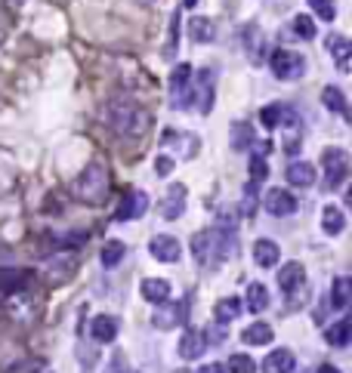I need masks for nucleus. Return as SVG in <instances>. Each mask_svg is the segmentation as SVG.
Instances as JSON below:
<instances>
[{"instance_id": "nucleus-21", "label": "nucleus", "mask_w": 352, "mask_h": 373, "mask_svg": "<svg viewBox=\"0 0 352 373\" xmlns=\"http://www.w3.org/2000/svg\"><path fill=\"white\" fill-rule=\"evenodd\" d=\"M31 281V272H25V268H0V290L4 293H16L28 287Z\"/></svg>"}, {"instance_id": "nucleus-13", "label": "nucleus", "mask_w": 352, "mask_h": 373, "mask_svg": "<svg viewBox=\"0 0 352 373\" xmlns=\"http://www.w3.org/2000/svg\"><path fill=\"white\" fill-rule=\"evenodd\" d=\"M185 185L180 182H173L170 189H167V198H164V207H161V216L164 219H180L182 216V210H185Z\"/></svg>"}, {"instance_id": "nucleus-19", "label": "nucleus", "mask_w": 352, "mask_h": 373, "mask_svg": "<svg viewBox=\"0 0 352 373\" xmlns=\"http://www.w3.org/2000/svg\"><path fill=\"white\" fill-rule=\"evenodd\" d=\"M321 228H324V235H331V238L343 235V228H346V216H343V210L337 207V204H328V207L321 210Z\"/></svg>"}, {"instance_id": "nucleus-37", "label": "nucleus", "mask_w": 352, "mask_h": 373, "mask_svg": "<svg viewBox=\"0 0 352 373\" xmlns=\"http://www.w3.org/2000/svg\"><path fill=\"white\" fill-rule=\"evenodd\" d=\"M176 43H180V13L170 16V34H167V46H164L167 59H173L176 56Z\"/></svg>"}, {"instance_id": "nucleus-41", "label": "nucleus", "mask_w": 352, "mask_h": 373, "mask_svg": "<svg viewBox=\"0 0 352 373\" xmlns=\"http://www.w3.org/2000/svg\"><path fill=\"white\" fill-rule=\"evenodd\" d=\"M170 170H173V157L161 154V157H157V161H155V173H157V176H167Z\"/></svg>"}, {"instance_id": "nucleus-40", "label": "nucleus", "mask_w": 352, "mask_h": 373, "mask_svg": "<svg viewBox=\"0 0 352 373\" xmlns=\"http://www.w3.org/2000/svg\"><path fill=\"white\" fill-rule=\"evenodd\" d=\"M235 222H238V210H235V207H222V210H219V226H217V228L235 231Z\"/></svg>"}, {"instance_id": "nucleus-22", "label": "nucleus", "mask_w": 352, "mask_h": 373, "mask_svg": "<svg viewBox=\"0 0 352 373\" xmlns=\"http://www.w3.org/2000/svg\"><path fill=\"white\" fill-rule=\"evenodd\" d=\"M287 182L296 185V189H309L315 182V167L309 161H294L287 167Z\"/></svg>"}, {"instance_id": "nucleus-30", "label": "nucleus", "mask_w": 352, "mask_h": 373, "mask_svg": "<svg viewBox=\"0 0 352 373\" xmlns=\"http://www.w3.org/2000/svg\"><path fill=\"white\" fill-rule=\"evenodd\" d=\"M244 300H247V309L254 312V315H259V312H266L269 309V290L263 284H247V293H244Z\"/></svg>"}, {"instance_id": "nucleus-9", "label": "nucleus", "mask_w": 352, "mask_h": 373, "mask_svg": "<svg viewBox=\"0 0 352 373\" xmlns=\"http://www.w3.org/2000/svg\"><path fill=\"white\" fill-rule=\"evenodd\" d=\"M148 250H152V256L157 259V263H167V266L180 263V256H182L180 241L170 238V235H155L152 244H148Z\"/></svg>"}, {"instance_id": "nucleus-31", "label": "nucleus", "mask_w": 352, "mask_h": 373, "mask_svg": "<svg viewBox=\"0 0 352 373\" xmlns=\"http://www.w3.org/2000/svg\"><path fill=\"white\" fill-rule=\"evenodd\" d=\"M124 256H127L124 241H105V247H102V253H99V259H102V266H105V268L120 266V259H124Z\"/></svg>"}, {"instance_id": "nucleus-42", "label": "nucleus", "mask_w": 352, "mask_h": 373, "mask_svg": "<svg viewBox=\"0 0 352 373\" xmlns=\"http://www.w3.org/2000/svg\"><path fill=\"white\" fill-rule=\"evenodd\" d=\"M105 373H127V361H124V355H115V358H111V364H108Z\"/></svg>"}, {"instance_id": "nucleus-46", "label": "nucleus", "mask_w": 352, "mask_h": 373, "mask_svg": "<svg viewBox=\"0 0 352 373\" xmlns=\"http://www.w3.org/2000/svg\"><path fill=\"white\" fill-rule=\"evenodd\" d=\"M195 4H198V0H182V6H195Z\"/></svg>"}, {"instance_id": "nucleus-24", "label": "nucleus", "mask_w": 352, "mask_h": 373, "mask_svg": "<svg viewBox=\"0 0 352 373\" xmlns=\"http://www.w3.org/2000/svg\"><path fill=\"white\" fill-rule=\"evenodd\" d=\"M349 303H352V278H346V275L333 278V284H331V305L340 312V309H346Z\"/></svg>"}, {"instance_id": "nucleus-11", "label": "nucleus", "mask_w": 352, "mask_h": 373, "mask_svg": "<svg viewBox=\"0 0 352 373\" xmlns=\"http://www.w3.org/2000/svg\"><path fill=\"white\" fill-rule=\"evenodd\" d=\"M145 210H148V194L133 189V191H127V194H124L120 207L115 210V219H120V222H127V219H139Z\"/></svg>"}, {"instance_id": "nucleus-15", "label": "nucleus", "mask_w": 352, "mask_h": 373, "mask_svg": "<svg viewBox=\"0 0 352 373\" xmlns=\"http://www.w3.org/2000/svg\"><path fill=\"white\" fill-rule=\"evenodd\" d=\"M207 349V337L198 330H185L182 337H180V355L185 361H195V358H201V352Z\"/></svg>"}, {"instance_id": "nucleus-45", "label": "nucleus", "mask_w": 352, "mask_h": 373, "mask_svg": "<svg viewBox=\"0 0 352 373\" xmlns=\"http://www.w3.org/2000/svg\"><path fill=\"white\" fill-rule=\"evenodd\" d=\"M4 34H6V25H4V19H0V41H4Z\"/></svg>"}, {"instance_id": "nucleus-5", "label": "nucleus", "mask_w": 352, "mask_h": 373, "mask_svg": "<svg viewBox=\"0 0 352 373\" xmlns=\"http://www.w3.org/2000/svg\"><path fill=\"white\" fill-rule=\"evenodd\" d=\"M269 71H272L278 80H296V78H303V71H306V59L294 50H275L269 56Z\"/></svg>"}, {"instance_id": "nucleus-1", "label": "nucleus", "mask_w": 352, "mask_h": 373, "mask_svg": "<svg viewBox=\"0 0 352 373\" xmlns=\"http://www.w3.org/2000/svg\"><path fill=\"white\" fill-rule=\"evenodd\" d=\"M102 120L120 136H143L152 127V117L143 105H136L133 99H108L102 108Z\"/></svg>"}, {"instance_id": "nucleus-16", "label": "nucleus", "mask_w": 352, "mask_h": 373, "mask_svg": "<svg viewBox=\"0 0 352 373\" xmlns=\"http://www.w3.org/2000/svg\"><path fill=\"white\" fill-rule=\"evenodd\" d=\"M294 367H296V358L291 349L269 352V358L263 361V373H294Z\"/></svg>"}, {"instance_id": "nucleus-38", "label": "nucleus", "mask_w": 352, "mask_h": 373, "mask_svg": "<svg viewBox=\"0 0 352 373\" xmlns=\"http://www.w3.org/2000/svg\"><path fill=\"white\" fill-rule=\"evenodd\" d=\"M250 179L254 182H263L266 176H269V167H266V157L263 154H250Z\"/></svg>"}, {"instance_id": "nucleus-12", "label": "nucleus", "mask_w": 352, "mask_h": 373, "mask_svg": "<svg viewBox=\"0 0 352 373\" xmlns=\"http://www.w3.org/2000/svg\"><path fill=\"white\" fill-rule=\"evenodd\" d=\"M303 284H306L303 263H284L281 268H278V287H281L284 293H296Z\"/></svg>"}, {"instance_id": "nucleus-23", "label": "nucleus", "mask_w": 352, "mask_h": 373, "mask_svg": "<svg viewBox=\"0 0 352 373\" xmlns=\"http://www.w3.org/2000/svg\"><path fill=\"white\" fill-rule=\"evenodd\" d=\"M328 53L333 56V62H337L340 71H349V56H352V46L343 34H331L328 37Z\"/></svg>"}, {"instance_id": "nucleus-3", "label": "nucleus", "mask_w": 352, "mask_h": 373, "mask_svg": "<svg viewBox=\"0 0 352 373\" xmlns=\"http://www.w3.org/2000/svg\"><path fill=\"white\" fill-rule=\"evenodd\" d=\"M108 189H111V182H108V167L102 164V161H90V164L81 170L78 179H74V194H78L83 204H93V207L105 201Z\"/></svg>"}, {"instance_id": "nucleus-20", "label": "nucleus", "mask_w": 352, "mask_h": 373, "mask_svg": "<svg viewBox=\"0 0 352 373\" xmlns=\"http://www.w3.org/2000/svg\"><path fill=\"white\" fill-rule=\"evenodd\" d=\"M278 256H281V247H278L275 241L263 238V241H257V244H254V259H257L259 268H272V266H278Z\"/></svg>"}, {"instance_id": "nucleus-25", "label": "nucleus", "mask_w": 352, "mask_h": 373, "mask_svg": "<svg viewBox=\"0 0 352 373\" xmlns=\"http://www.w3.org/2000/svg\"><path fill=\"white\" fill-rule=\"evenodd\" d=\"M272 327H269L266 321H254L250 327H244V333H241V340L247 342V346H269L272 342Z\"/></svg>"}, {"instance_id": "nucleus-2", "label": "nucleus", "mask_w": 352, "mask_h": 373, "mask_svg": "<svg viewBox=\"0 0 352 373\" xmlns=\"http://www.w3.org/2000/svg\"><path fill=\"white\" fill-rule=\"evenodd\" d=\"M235 250V238L226 228H204L192 238V253L198 259V266L217 268L219 263H226Z\"/></svg>"}, {"instance_id": "nucleus-34", "label": "nucleus", "mask_w": 352, "mask_h": 373, "mask_svg": "<svg viewBox=\"0 0 352 373\" xmlns=\"http://www.w3.org/2000/svg\"><path fill=\"white\" fill-rule=\"evenodd\" d=\"M222 367H226V373H257L254 358H250V355H241V352H238V355H232L229 364H222Z\"/></svg>"}, {"instance_id": "nucleus-32", "label": "nucleus", "mask_w": 352, "mask_h": 373, "mask_svg": "<svg viewBox=\"0 0 352 373\" xmlns=\"http://www.w3.org/2000/svg\"><path fill=\"white\" fill-rule=\"evenodd\" d=\"M321 105L333 111V115H346V96L337 87H324L321 90Z\"/></svg>"}, {"instance_id": "nucleus-29", "label": "nucleus", "mask_w": 352, "mask_h": 373, "mask_svg": "<svg viewBox=\"0 0 352 373\" xmlns=\"http://www.w3.org/2000/svg\"><path fill=\"white\" fill-rule=\"evenodd\" d=\"M324 340L331 342V346H337V349H343V346H349V340H352V321H337V324H331L328 330H324Z\"/></svg>"}, {"instance_id": "nucleus-35", "label": "nucleus", "mask_w": 352, "mask_h": 373, "mask_svg": "<svg viewBox=\"0 0 352 373\" xmlns=\"http://www.w3.org/2000/svg\"><path fill=\"white\" fill-rule=\"evenodd\" d=\"M309 6L324 22H333V19H337V4H333V0H309Z\"/></svg>"}, {"instance_id": "nucleus-47", "label": "nucleus", "mask_w": 352, "mask_h": 373, "mask_svg": "<svg viewBox=\"0 0 352 373\" xmlns=\"http://www.w3.org/2000/svg\"><path fill=\"white\" fill-rule=\"evenodd\" d=\"M180 373H185V370H180Z\"/></svg>"}, {"instance_id": "nucleus-6", "label": "nucleus", "mask_w": 352, "mask_h": 373, "mask_svg": "<svg viewBox=\"0 0 352 373\" xmlns=\"http://www.w3.org/2000/svg\"><path fill=\"white\" fill-rule=\"evenodd\" d=\"M192 105V65L180 62L170 71V108H189Z\"/></svg>"}, {"instance_id": "nucleus-43", "label": "nucleus", "mask_w": 352, "mask_h": 373, "mask_svg": "<svg viewBox=\"0 0 352 373\" xmlns=\"http://www.w3.org/2000/svg\"><path fill=\"white\" fill-rule=\"evenodd\" d=\"M198 373H226V367H222V364H204Z\"/></svg>"}, {"instance_id": "nucleus-4", "label": "nucleus", "mask_w": 352, "mask_h": 373, "mask_svg": "<svg viewBox=\"0 0 352 373\" xmlns=\"http://www.w3.org/2000/svg\"><path fill=\"white\" fill-rule=\"evenodd\" d=\"M321 167H324V182L328 189H343L349 176V154L343 148H324L321 152Z\"/></svg>"}, {"instance_id": "nucleus-36", "label": "nucleus", "mask_w": 352, "mask_h": 373, "mask_svg": "<svg viewBox=\"0 0 352 373\" xmlns=\"http://www.w3.org/2000/svg\"><path fill=\"white\" fill-rule=\"evenodd\" d=\"M294 34L296 37H303V41H312L315 37V22H312V16H294Z\"/></svg>"}, {"instance_id": "nucleus-28", "label": "nucleus", "mask_w": 352, "mask_h": 373, "mask_svg": "<svg viewBox=\"0 0 352 373\" xmlns=\"http://www.w3.org/2000/svg\"><path fill=\"white\" fill-rule=\"evenodd\" d=\"M244 46H247V56L250 62H263V31H259V25H247L244 28Z\"/></svg>"}, {"instance_id": "nucleus-26", "label": "nucleus", "mask_w": 352, "mask_h": 373, "mask_svg": "<svg viewBox=\"0 0 352 373\" xmlns=\"http://www.w3.org/2000/svg\"><path fill=\"white\" fill-rule=\"evenodd\" d=\"M232 148L235 152H250L254 148V130H250L247 120H235L232 124Z\"/></svg>"}, {"instance_id": "nucleus-18", "label": "nucleus", "mask_w": 352, "mask_h": 373, "mask_svg": "<svg viewBox=\"0 0 352 373\" xmlns=\"http://www.w3.org/2000/svg\"><path fill=\"white\" fill-rule=\"evenodd\" d=\"M189 37H192L195 43H213V41H217V25H213V19H207V16H192Z\"/></svg>"}, {"instance_id": "nucleus-8", "label": "nucleus", "mask_w": 352, "mask_h": 373, "mask_svg": "<svg viewBox=\"0 0 352 373\" xmlns=\"http://www.w3.org/2000/svg\"><path fill=\"white\" fill-rule=\"evenodd\" d=\"M192 102L198 105L201 115H210V108H213V71L210 68L198 71V83L192 87Z\"/></svg>"}, {"instance_id": "nucleus-10", "label": "nucleus", "mask_w": 352, "mask_h": 373, "mask_svg": "<svg viewBox=\"0 0 352 373\" xmlns=\"http://www.w3.org/2000/svg\"><path fill=\"white\" fill-rule=\"evenodd\" d=\"M182 312H185V305L182 303H161V305H155V315H152V324L157 330H173V327H180V321H182Z\"/></svg>"}, {"instance_id": "nucleus-14", "label": "nucleus", "mask_w": 352, "mask_h": 373, "mask_svg": "<svg viewBox=\"0 0 352 373\" xmlns=\"http://www.w3.org/2000/svg\"><path fill=\"white\" fill-rule=\"evenodd\" d=\"M90 337L96 342H115L118 337V318L115 315H96L90 321Z\"/></svg>"}, {"instance_id": "nucleus-7", "label": "nucleus", "mask_w": 352, "mask_h": 373, "mask_svg": "<svg viewBox=\"0 0 352 373\" xmlns=\"http://www.w3.org/2000/svg\"><path fill=\"white\" fill-rule=\"evenodd\" d=\"M263 207L272 213V216H291V213H296V198L287 189H269L266 198H263Z\"/></svg>"}, {"instance_id": "nucleus-33", "label": "nucleus", "mask_w": 352, "mask_h": 373, "mask_svg": "<svg viewBox=\"0 0 352 373\" xmlns=\"http://www.w3.org/2000/svg\"><path fill=\"white\" fill-rule=\"evenodd\" d=\"M281 115H284V105H281V102H272V105H266L263 111H259V120H263L266 130H278V124H281Z\"/></svg>"}, {"instance_id": "nucleus-27", "label": "nucleus", "mask_w": 352, "mask_h": 373, "mask_svg": "<svg viewBox=\"0 0 352 373\" xmlns=\"http://www.w3.org/2000/svg\"><path fill=\"white\" fill-rule=\"evenodd\" d=\"M238 315H241L238 296H226V300H219L217 305H213V318H217V324H229V321H235Z\"/></svg>"}, {"instance_id": "nucleus-44", "label": "nucleus", "mask_w": 352, "mask_h": 373, "mask_svg": "<svg viewBox=\"0 0 352 373\" xmlns=\"http://www.w3.org/2000/svg\"><path fill=\"white\" fill-rule=\"evenodd\" d=\"M315 373H343V370H340V367H333V364H321Z\"/></svg>"}, {"instance_id": "nucleus-39", "label": "nucleus", "mask_w": 352, "mask_h": 373, "mask_svg": "<svg viewBox=\"0 0 352 373\" xmlns=\"http://www.w3.org/2000/svg\"><path fill=\"white\" fill-rule=\"evenodd\" d=\"M257 185L259 182H250L244 189V207H241V210H244V216H254V213H257Z\"/></svg>"}, {"instance_id": "nucleus-17", "label": "nucleus", "mask_w": 352, "mask_h": 373, "mask_svg": "<svg viewBox=\"0 0 352 373\" xmlns=\"http://www.w3.org/2000/svg\"><path fill=\"white\" fill-rule=\"evenodd\" d=\"M139 290H143V300L152 303V305H161V303L170 300V284H167L164 278H145Z\"/></svg>"}]
</instances>
